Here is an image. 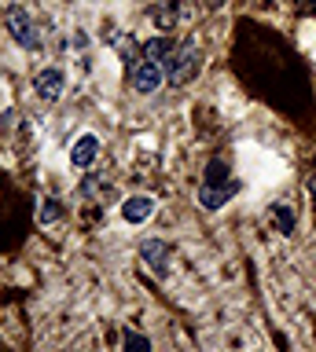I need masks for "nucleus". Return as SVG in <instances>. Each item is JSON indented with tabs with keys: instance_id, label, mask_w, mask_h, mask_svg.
Listing matches in <instances>:
<instances>
[{
	"instance_id": "f257e3e1",
	"label": "nucleus",
	"mask_w": 316,
	"mask_h": 352,
	"mask_svg": "<svg viewBox=\"0 0 316 352\" xmlns=\"http://www.w3.org/2000/svg\"><path fill=\"white\" fill-rule=\"evenodd\" d=\"M166 63H169V81L184 85V81H191V77H195V70H199V52L184 44V48H173V55Z\"/></svg>"
},
{
	"instance_id": "f03ea898",
	"label": "nucleus",
	"mask_w": 316,
	"mask_h": 352,
	"mask_svg": "<svg viewBox=\"0 0 316 352\" xmlns=\"http://www.w3.org/2000/svg\"><path fill=\"white\" fill-rule=\"evenodd\" d=\"M8 30H12V37L23 44V48H30V52L41 48V33H37V26L30 22V15H26L23 8H12V11H8Z\"/></svg>"
},
{
	"instance_id": "7ed1b4c3",
	"label": "nucleus",
	"mask_w": 316,
	"mask_h": 352,
	"mask_svg": "<svg viewBox=\"0 0 316 352\" xmlns=\"http://www.w3.org/2000/svg\"><path fill=\"white\" fill-rule=\"evenodd\" d=\"M133 81H136V92H144V96H151V92H158V88H162V81H166V74H162V66L158 63H140L136 66V77H133Z\"/></svg>"
},
{
	"instance_id": "20e7f679",
	"label": "nucleus",
	"mask_w": 316,
	"mask_h": 352,
	"mask_svg": "<svg viewBox=\"0 0 316 352\" xmlns=\"http://www.w3.org/2000/svg\"><path fill=\"white\" fill-rule=\"evenodd\" d=\"M235 191H239V184H235V180H228V184H202L199 202H202L206 209H221V206H224Z\"/></svg>"
},
{
	"instance_id": "39448f33",
	"label": "nucleus",
	"mask_w": 316,
	"mask_h": 352,
	"mask_svg": "<svg viewBox=\"0 0 316 352\" xmlns=\"http://www.w3.org/2000/svg\"><path fill=\"white\" fill-rule=\"evenodd\" d=\"M96 154H100V140L92 136V132H85V136L74 143V151H70V162L78 165V169H89V165L96 162Z\"/></svg>"
},
{
	"instance_id": "423d86ee",
	"label": "nucleus",
	"mask_w": 316,
	"mask_h": 352,
	"mask_svg": "<svg viewBox=\"0 0 316 352\" xmlns=\"http://www.w3.org/2000/svg\"><path fill=\"white\" fill-rule=\"evenodd\" d=\"M151 209H155V202H151L147 195H133L122 202V217L129 220V224H144V220L151 217Z\"/></svg>"
},
{
	"instance_id": "0eeeda50",
	"label": "nucleus",
	"mask_w": 316,
	"mask_h": 352,
	"mask_svg": "<svg viewBox=\"0 0 316 352\" xmlns=\"http://www.w3.org/2000/svg\"><path fill=\"white\" fill-rule=\"evenodd\" d=\"M34 88H37L41 99H59V92H63V74H59V70H41L37 81H34Z\"/></svg>"
},
{
	"instance_id": "6e6552de",
	"label": "nucleus",
	"mask_w": 316,
	"mask_h": 352,
	"mask_svg": "<svg viewBox=\"0 0 316 352\" xmlns=\"http://www.w3.org/2000/svg\"><path fill=\"white\" fill-rule=\"evenodd\" d=\"M140 253H144V261H147L155 272H166V257H169V246H166V242H155V239H151V242H144V246H140Z\"/></svg>"
},
{
	"instance_id": "1a4fd4ad",
	"label": "nucleus",
	"mask_w": 316,
	"mask_h": 352,
	"mask_svg": "<svg viewBox=\"0 0 316 352\" xmlns=\"http://www.w3.org/2000/svg\"><path fill=\"white\" fill-rule=\"evenodd\" d=\"M144 55H147L151 63L169 59V55H173V41H169V37H151V41L144 44Z\"/></svg>"
},
{
	"instance_id": "9d476101",
	"label": "nucleus",
	"mask_w": 316,
	"mask_h": 352,
	"mask_svg": "<svg viewBox=\"0 0 316 352\" xmlns=\"http://www.w3.org/2000/svg\"><path fill=\"white\" fill-rule=\"evenodd\" d=\"M272 220H276L280 235H294V209L291 206H276L272 209Z\"/></svg>"
},
{
	"instance_id": "9b49d317",
	"label": "nucleus",
	"mask_w": 316,
	"mask_h": 352,
	"mask_svg": "<svg viewBox=\"0 0 316 352\" xmlns=\"http://www.w3.org/2000/svg\"><path fill=\"white\" fill-rule=\"evenodd\" d=\"M206 184H228V165L224 162H210V169H206Z\"/></svg>"
},
{
	"instance_id": "f8f14e48",
	"label": "nucleus",
	"mask_w": 316,
	"mask_h": 352,
	"mask_svg": "<svg viewBox=\"0 0 316 352\" xmlns=\"http://www.w3.org/2000/svg\"><path fill=\"white\" fill-rule=\"evenodd\" d=\"M125 352H151V341L144 334H133V330H129L125 334Z\"/></svg>"
},
{
	"instance_id": "ddd939ff",
	"label": "nucleus",
	"mask_w": 316,
	"mask_h": 352,
	"mask_svg": "<svg viewBox=\"0 0 316 352\" xmlns=\"http://www.w3.org/2000/svg\"><path fill=\"white\" fill-rule=\"evenodd\" d=\"M45 206H48V209H45V220H56V217H59V206H56V202H45Z\"/></svg>"
},
{
	"instance_id": "4468645a",
	"label": "nucleus",
	"mask_w": 316,
	"mask_h": 352,
	"mask_svg": "<svg viewBox=\"0 0 316 352\" xmlns=\"http://www.w3.org/2000/svg\"><path fill=\"white\" fill-rule=\"evenodd\" d=\"M302 11H305V15H313V11H316V0H302Z\"/></svg>"
},
{
	"instance_id": "2eb2a0df",
	"label": "nucleus",
	"mask_w": 316,
	"mask_h": 352,
	"mask_svg": "<svg viewBox=\"0 0 316 352\" xmlns=\"http://www.w3.org/2000/svg\"><path fill=\"white\" fill-rule=\"evenodd\" d=\"M309 195H313V202H316V176H309Z\"/></svg>"
},
{
	"instance_id": "dca6fc26",
	"label": "nucleus",
	"mask_w": 316,
	"mask_h": 352,
	"mask_svg": "<svg viewBox=\"0 0 316 352\" xmlns=\"http://www.w3.org/2000/svg\"><path fill=\"white\" fill-rule=\"evenodd\" d=\"M206 4H210V8H221V4H224V0H206Z\"/></svg>"
}]
</instances>
